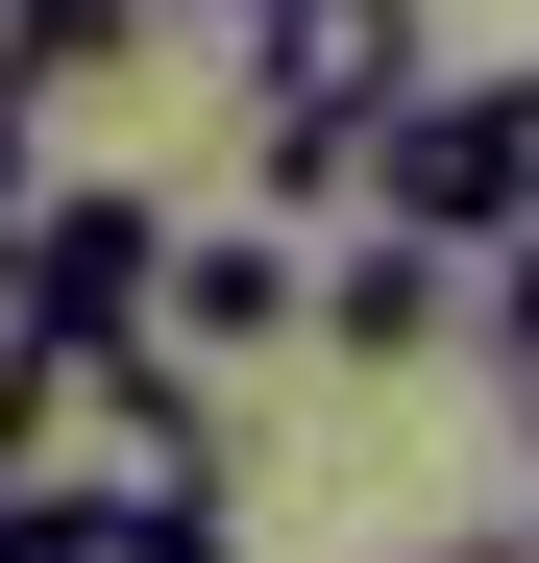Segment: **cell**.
I'll list each match as a JSON object with an SVG mask.
<instances>
[{"label":"cell","instance_id":"cell-9","mask_svg":"<svg viewBox=\"0 0 539 563\" xmlns=\"http://www.w3.org/2000/svg\"><path fill=\"white\" fill-rule=\"evenodd\" d=\"M25 197H50V172H25V99H0V221H25Z\"/></svg>","mask_w":539,"mask_h":563},{"label":"cell","instance_id":"cell-7","mask_svg":"<svg viewBox=\"0 0 539 563\" xmlns=\"http://www.w3.org/2000/svg\"><path fill=\"white\" fill-rule=\"evenodd\" d=\"M466 269H491V367H515V417H539V221H515V245H466Z\"/></svg>","mask_w":539,"mask_h":563},{"label":"cell","instance_id":"cell-2","mask_svg":"<svg viewBox=\"0 0 539 563\" xmlns=\"http://www.w3.org/2000/svg\"><path fill=\"white\" fill-rule=\"evenodd\" d=\"M343 197L417 221V245H515V221H539V74H417Z\"/></svg>","mask_w":539,"mask_h":563},{"label":"cell","instance_id":"cell-6","mask_svg":"<svg viewBox=\"0 0 539 563\" xmlns=\"http://www.w3.org/2000/svg\"><path fill=\"white\" fill-rule=\"evenodd\" d=\"M0 563H147V539H123L99 490H0Z\"/></svg>","mask_w":539,"mask_h":563},{"label":"cell","instance_id":"cell-1","mask_svg":"<svg viewBox=\"0 0 539 563\" xmlns=\"http://www.w3.org/2000/svg\"><path fill=\"white\" fill-rule=\"evenodd\" d=\"M417 74H441L417 0H245V99H270V123H245V221H319Z\"/></svg>","mask_w":539,"mask_h":563},{"label":"cell","instance_id":"cell-10","mask_svg":"<svg viewBox=\"0 0 539 563\" xmlns=\"http://www.w3.org/2000/svg\"><path fill=\"white\" fill-rule=\"evenodd\" d=\"M441 563H539V539H441Z\"/></svg>","mask_w":539,"mask_h":563},{"label":"cell","instance_id":"cell-4","mask_svg":"<svg viewBox=\"0 0 539 563\" xmlns=\"http://www.w3.org/2000/svg\"><path fill=\"white\" fill-rule=\"evenodd\" d=\"M147 343H172V367L295 343V221H172V269H147Z\"/></svg>","mask_w":539,"mask_h":563},{"label":"cell","instance_id":"cell-3","mask_svg":"<svg viewBox=\"0 0 539 563\" xmlns=\"http://www.w3.org/2000/svg\"><path fill=\"white\" fill-rule=\"evenodd\" d=\"M147 269H172V197L74 172V197H25V221H0V319H147Z\"/></svg>","mask_w":539,"mask_h":563},{"label":"cell","instance_id":"cell-8","mask_svg":"<svg viewBox=\"0 0 539 563\" xmlns=\"http://www.w3.org/2000/svg\"><path fill=\"white\" fill-rule=\"evenodd\" d=\"M123 539H147V563H245V539H221V490H172V515H123Z\"/></svg>","mask_w":539,"mask_h":563},{"label":"cell","instance_id":"cell-5","mask_svg":"<svg viewBox=\"0 0 539 563\" xmlns=\"http://www.w3.org/2000/svg\"><path fill=\"white\" fill-rule=\"evenodd\" d=\"M295 319H319L343 367H417L441 319H466V245H417V221H369L343 269H295Z\"/></svg>","mask_w":539,"mask_h":563},{"label":"cell","instance_id":"cell-11","mask_svg":"<svg viewBox=\"0 0 539 563\" xmlns=\"http://www.w3.org/2000/svg\"><path fill=\"white\" fill-rule=\"evenodd\" d=\"M147 25H172V0H147Z\"/></svg>","mask_w":539,"mask_h":563}]
</instances>
